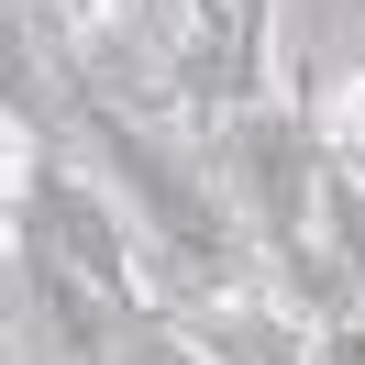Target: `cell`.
Returning <instances> with one entry per match:
<instances>
[{
    "label": "cell",
    "mask_w": 365,
    "mask_h": 365,
    "mask_svg": "<svg viewBox=\"0 0 365 365\" xmlns=\"http://www.w3.org/2000/svg\"><path fill=\"white\" fill-rule=\"evenodd\" d=\"M210 178L244 200L255 222V255L277 266V288L332 332L354 321V288H343V255H332V222H321V188H332V144H321V100H255V111H222L210 122Z\"/></svg>",
    "instance_id": "obj_1"
},
{
    "label": "cell",
    "mask_w": 365,
    "mask_h": 365,
    "mask_svg": "<svg viewBox=\"0 0 365 365\" xmlns=\"http://www.w3.org/2000/svg\"><path fill=\"white\" fill-rule=\"evenodd\" d=\"M78 133H89V155H100V166H111L122 210H133V232H144L155 310H188V299L244 288V266H255V222H244V200H232L222 178H200L178 144L133 133V122H122L100 89H78Z\"/></svg>",
    "instance_id": "obj_2"
},
{
    "label": "cell",
    "mask_w": 365,
    "mask_h": 365,
    "mask_svg": "<svg viewBox=\"0 0 365 365\" xmlns=\"http://www.w3.org/2000/svg\"><path fill=\"white\" fill-rule=\"evenodd\" d=\"M266 23H277V0H188L178 45H166V89H178L188 133H210L222 111L277 100L266 89Z\"/></svg>",
    "instance_id": "obj_3"
},
{
    "label": "cell",
    "mask_w": 365,
    "mask_h": 365,
    "mask_svg": "<svg viewBox=\"0 0 365 365\" xmlns=\"http://www.w3.org/2000/svg\"><path fill=\"white\" fill-rule=\"evenodd\" d=\"M321 222H332L343 288H354V310H365V178H354V166H332V188H321Z\"/></svg>",
    "instance_id": "obj_4"
},
{
    "label": "cell",
    "mask_w": 365,
    "mask_h": 365,
    "mask_svg": "<svg viewBox=\"0 0 365 365\" xmlns=\"http://www.w3.org/2000/svg\"><path fill=\"white\" fill-rule=\"evenodd\" d=\"M321 144H332V166H354V178H365V78H354L343 100H321Z\"/></svg>",
    "instance_id": "obj_5"
},
{
    "label": "cell",
    "mask_w": 365,
    "mask_h": 365,
    "mask_svg": "<svg viewBox=\"0 0 365 365\" xmlns=\"http://www.w3.org/2000/svg\"><path fill=\"white\" fill-rule=\"evenodd\" d=\"M178 23H188V0H144V45H155V56L178 45Z\"/></svg>",
    "instance_id": "obj_6"
},
{
    "label": "cell",
    "mask_w": 365,
    "mask_h": 365,
    "mask_svg": "<svg viewBox=\"0 0 365 365\" xmlns=\"http://www.w3.org/2000/svg\"><path fill=\"white\" fill-rule=\"evenodd\" d=\"M321 365H365V321H332L321 332Z\"/></svg>",
    "instance_id": "obj_7"
}]
</instances>
